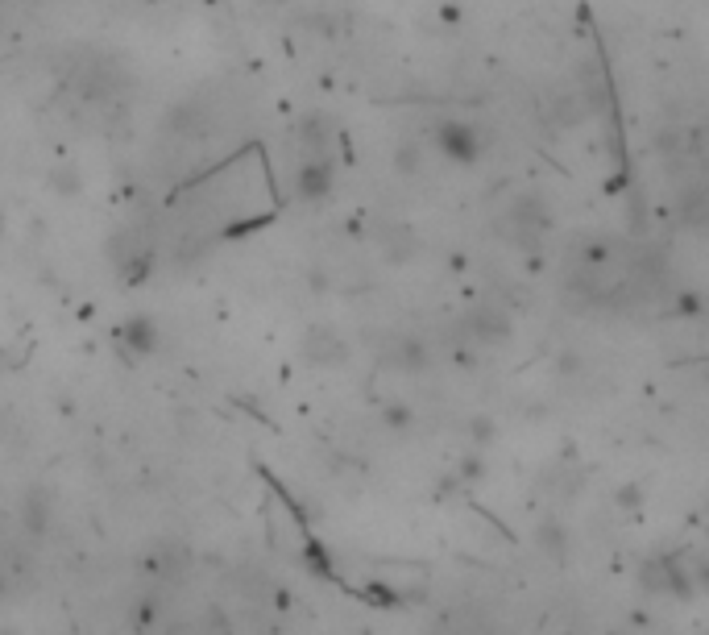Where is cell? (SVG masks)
<instances>
[{"label": "cell", "instance_id": "6da1fadb", "mask_svg": "<svg viewBox=\"0 0 709 635\" xmlns=\"http://www.w3.org/2000/svg\"><path fill=\"white\" fill-rule=\"evenodd\" d=\"M303 357L311 366H340V362H349V345H345V337H340L336 328L311 324L307 337H303Z\"/></svg>", "mask_w": 709, "mask_h": 635}, {"label": "cell", "instance_id": "7a4b0ae2", "mask_svg": "<svg viewBox=\"0 0 709 635\" xmlns=\"http://www.w3.org/2000/svg\"><path fill=\"white\" fill-rule=\"evenodd\" d=\"M440 150L448 158H457V162H473L481 158V150H486V137H481L473 125H461V121H448L440 129Z\"/></svg>", "mask_w": 709, "mask_h": 635}, {"label": "cell", "instance_id": "3957f363", "mask_svg": "<svg viewBox=\"0 0 709 635\" xmlns=\"http://www.w3.org/2000/svg\"><path fill=\"white\" fill-rule=\"evenodd\" d=\"M465 333L477 341V345H502V341H510V316L502 312V308H477L469 320H465Z\"/></svg>", "mask_w": 709, "mask_h": 635}, {"label": "cell", "instance_id": "277c9868", "mask_svg": "<svg viewBox=\"0 0 709 635\" xmlns=\"http://www.w3.org/2000/svg\"><path fill=\"white\" fill-rule=\"evenodd\" d=\"M21 523H25V532H30V536H46V532H50V523H54V494H50L46 486L25 490V499H21Z\"/></svg>", "mask_w": 709, "mask_h": 635}, {"label": "cell", "instance_id": "5b68a950", "mask_svg": "<svg viewBox=\"0 0 709 635\" xmlns=\"http://www.w3.org/2000/svg\"><path fill=\"white\" fill-rule=\"evenodd\" d=\"M382 362L394 366V370H403V374H419V370H428V349H423L419 341H411V337H399V341L386 345Z\"/></svg>", "mask_w": 709, "mask_h": 635}, {"label": "cell", "instance_id": "8992f818", "mask_svg": "<svg viewBox=\"0 0 709 635\" xmlns=\"http://www.w3.org/2000/svg\"><path fill=\"white\" fill-rule=\"evenodd\" d=\"M299 191L307 200H320L332 191V162L328 158H303L299 167Z\"/></svg>", "mask_w": 709, "mask_h": 635}, {"label": "cell", "instance_id": "52a82bcc", "mask_svg": "<svg viewBox=\"0 0 709 635\" xmlns=\"http://www.w3.org/2000/svg\"><path fill=\"white\" fill-rule=\"evenodd\" d=\"M121 345H125L129 353H137V357L154 353V345H158V328H154V320H129V324L121 328Z\"/></svg>", "mask_w": 709, "mask_h": 635}, {"label": "cell", "instance_id": "ba28073f", "mask_svg": "<svg viewBox=\"0 0 709 635\" xmlns=\"http://www.w3.org/2000/svg\"><path fill=\"white\" fill-rule=\"evenodd\" d=\"M540 544L552 552V557H564V548H569V536H564V528L556 519H548L544 528H540Z\"/></svg>", "mask_w": 709, "mask_h": 635}]
</instances>
